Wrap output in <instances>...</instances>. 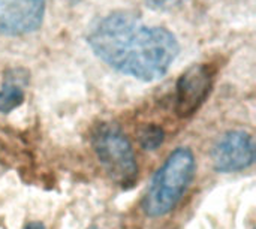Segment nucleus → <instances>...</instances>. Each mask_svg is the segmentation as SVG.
I'll list each match as a JSON object with an SVG mask.
<instances>
[{"mask_svg": "<svg viewBox=\"0 0 256 229\" xmlns=\"http://www.w3.org/2000/svg\"><path fill=\"white\" fill-rule=\"evenodd\" d=\"M88 229H102L100 226H96V225H93V226H90Z\"/></svg>", "mask_w": 256, "mask_h": 229, "instance_id": "9b49d317", "label": "nucleus"}, {"mask_svg": "<svg viewBox=\"0 0 256 229\" xmlns=\"http://www.w3.org/2000/svg\"><path fill=\"white\" fill-rule=\"evenodd\" d=\"M96 158L110 178L123 189H129L138 178V164L130 141L123 130L111 123L98 126L92 136Z\"/></svg>", "mask_w": 256, "mask_h": 229, "instance_id": "7ed1b4c3", "label": "nucleus"}, {"mask_svg": "<svg viewBox=\"0 0 256 229\" xmlns=\"http://www.w3.org/2000/svg\"><path fill=\"white\" fill-rule=\"evenodd\" d=\"M183 2H186V0H148V3L158 9H171L174 6H178Z\"/></svg>", "mask_w": 256, "mask_h": 229, "instance_id": "1a4fd4ad", "label": "nucleus"}, {"mask_svg": "<svg viewBox=\"0 0 256 229\" xmlns=\"http://www.w3.org/2000/svg\"><path fill=\"white\" fill-rule=\"evenodd\" d=\"M44 14L45 0H0V33L21 36L36 32Z\"/></svg>", "mask_w": 256, "mask_h": 229, "instance_id": "423d86ee", "label": "nucleus"}, {"mask_svg": "<svg viewBox=\"0 0 256 229\" xmlns=\"http://www.w3.org/2000/svg\"><path fill=\"white\" fill-rule=\"evenodd\" d=\"M164 140H165L164 129L156 124H148L142 128L140 132V144L144 150H150V152L156 150L164 144Z\"/></svg>", "mask_w": 256, "mask_h": 229, "instance_id": "6e6552de", "label": "nucleus"}, {"mask_svg": "<svg viewBox=\"0 0 256 229\" xmlns=\"http://www.w3.org/2000/svg\"><path fill=\"white\" fill-rule=\"evenodd\" d=\"M22 229H46L42 222H28Z\"/></svg>", "mask_w": 256, "mask_h": 229, "instance_id": "9d476101", "label": "nucleus"}, {"mask_svg": "<svg viewBox=\"0 0 256 229\" xmlns=\"http://www.w3.org/2000/svg\"><path fill=\"white\" fill-rule=\"evenodd\" d=\"M22 100H24L22 87L14 80L6 81L0 90V112L3 114L12 112L22 104Z\"/></svg>", "mask_w": 256, "mask_h": 229, "instance_id": "0eeeda50", "label": "nucleus"}, {"mask_svg": "<svg viewBox=\"0 0 256 229\" xmlns=\"http://www.w3.org/2000/svg\"><path fill=\"white\" fill-rule=\"evenodd\" d=\"M214 81V70L210 64H194L177 81L176 86V111L178 117L194 116L207 100Z\"/></svg>", "mask_w": 256, "mask_h": 229, "instance_id": "20e7f679", "label": "nucleus"}, {"mask_svg": "<svg viewBox=\"0 0 256 229\" xmlns=\"http://www.w3.org/2000/svg\"><path fill=\"white\" fill-rule=\"evenodd\" d=\"M196 171V160L189 147H177L154 172L144 196L141 208L150 219L170 214L184 196Z\"/></svg>", "mask_w": 256, "mask_h": 229, "instance_id": "f03ea898", "label": "nucleus"}, {"mask_svg": "<svg viewBox=\"0 0 256 229\" xmlns=\"http://www.w3.org/2000/svg\"><path fill=\"white\" fill-rule=\"evenodd\" d=\"M88 45L110 68L141 81L162 78L180 50L170 30L147 26L126 12L98 21L88 34Z\"/></svg>", "mask_w": 256, "mask_h": 229, "instance_id": "f257e3e1", "label": "nucleus"}, {"mask_svg": "<svg viewBox=\"0 0 256 229\" xmlns=\"http://www.w3.org/2000/svg\"><path fill=\"white\" fill-rule=\"evenodd\" d=\"M213 166L218 172H238L255 162V142L244 130H230L222 135L212 152Z\"/></svg>", "mask_w": 256, "mask_h": 229, "instance_id": "39448f33", "label": "nucleus"}]
</instances>
